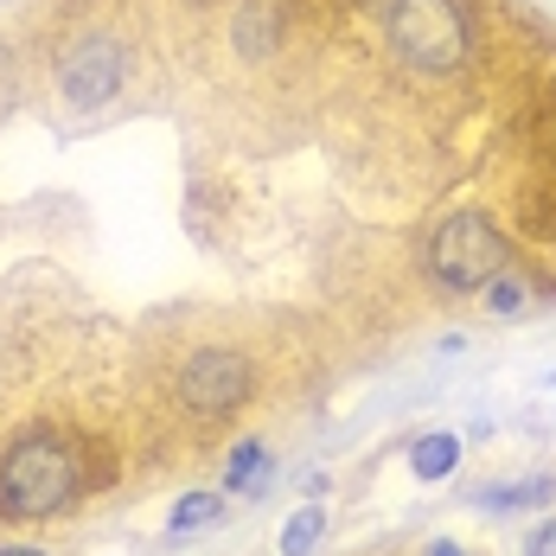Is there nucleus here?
Returning a JSON list of instances; mask_svg holds the SVG:
<instances>
[{
  "instance_id": "1a4fd4ad",
  "label": "nucleus",
  "mask_w": 556,
  "mask_h": 556,
  "mask_svg": "<svg viewBox=\"0 0 556 556\" xmlns=\"http://www.w3.org/2000/svg\"><path fill=\"white\" fill-rule=\"evenodd\" d=\"M320 531H327V511H314V505H307V511H294V518H288V531H281V556H307L314 544H320Z\"/></svg>"
},
{
  "instance_id": "423d86ee",
  "label": "nucleus",
  "mask_w": 556,
  "mask_h": 556,
  "mask_svg": "<svg viewBox=\"0 0 556 556\" xmlns=\"http://www.w3.org/2000/svg\"><path fill=\"white\" fill-rule=\"evenodd\" d=\"M454 460H460V442H454V435H422V442L409 447L416 480H447V473H454Z\"/></svg>"
},
{
  "instance_id": "39448f33",
  "label": "nucleus",
  "mask_w": 556,
  "mask_h": 556,
  "mask_svg": "<svg viewBox=\"0 0 556 556\" xmlns=\"http://www.w3.org/2000/svg\"><path fill=\"white\" fill-rule=\"evenodd\" d=\"M115 84H122V58H115V46H84V52L64 64V97H71L77 110L110 103Z\"/></svg>"
},
{
  "instance_id": "7ed1b4c3",
  "label": "nucleus",
  "mask_w": 556,
  "mask_h": 556,
  "mask_svg": "<svg viewBox=\"0 0 556 556\" xmlns=\"http://www.w3.org/2000/svg\"><path fill=\"white\" fill-rule=\"evenodd\" d=\"M390 46L416 71H460L467 64V20L454 0H390Z\"/></svg>"
},
{
  "instance_id": "f03ea898",
  "label": "nucleus",
  "mask_w": 556,
  "mask_h": 556,
  "mask_svg": "<svg viewBox=\"0 0 556 556\" xmlns=\"http://www.w3.org/2000/svg\"><path fill=\"white\" fill-rule=\"evenodd\" d=\"M500 269H505V237L486 212H454V218L435 224V237H429V276L442 281V288L473 294V288L500 281Z\"/></svg>"
},
{
  "instance_id": "4468645a",
  "label": "nucleus",
  "mask_w": 556,
  "mask_h": 556,
  "mask_svg": "<svg viewBox=\"0 0 556 556\" xmlns=\"http://www.w3.org/2000/svg\"><path fill=\"white\" fill-rule=\"evenodd\" d=\"M0 556H46V551H26V544H13V551H0Z\"/></svg>"
},
{
  "instance_id": "2eb2a0df",
  "label": "nucleus",
  "mask_w": 556,
  "mask_h": 556,
  "mask_svg": "<svg viewBox=\"0 0 556 556\" xmlns=\"http://www.w3.org/2000/svg\"><path fill=\"white\" fill-rule=\"evenodd\" d=\"M429 556H467V551H454V544H435V551H429Z\"/></svg>"
},
{
  "instance_id": "9b49d317",
  "label": "nucleus",
  "mask_w": 556,
  "mask_h": 556,
  "mask_svg": "<svg viewBox=\"0 0 556 556\" xmlns=\"http://www.w3.org/2000/svg\"><path fill=\"white\" fill-rule=\"evenodd\" d=\"M556 486L551 480H525V486H493V493H480V505H544Z\"/></svg>"
},
{
  "instance_id": "6e6552de",
  "label": "nucleus",
  "mask_w": 556,
  "mask_h": 556,
  "mask_svg": "<svg viewBox=\"0 0 556 556\" xmlns=\"http://www.w3.org/2000/svg\"><path fill=\"white\" fill-rule=\"evenodd\" d=\"M237 46H243V52H269V46H276V7H269V0H256V7L237 20Z\"/></svg>"
},
{
  "instance_id": "20e7f679",
  "label": "nucleus",
  "mask_w": 556,
  "mask_h": 556,
  "mask_svg": "<svg viewBox=\"0 0 556 556\" xmlns=\"http://www.w3.org/2000/svg\"><path fill=\"white\" fill-rule=\"evenodd\" d=\"M179 396H186V409H199V416L237 409V403L250 396V358H243V352H199V358L186 365V378H179Z\"/></svg>"
},
{
  "instance_id": "9d476101",
  "label": "nucleus",
  "mask_w": 556,
  "mask_h": 556,
  "mask_svg": "<svg viewBox=\"0 0 556 556\" xmlns=\"http://www.w3.org/2000/svg\"><path fill=\"white\" fill-rule=\"evenodd\" d=\"M218 493H186L179 500V511H173V531L186 538V531H205V525H218Z\"/></svg>"
},
{
  "instance_id": "f257e3e1",
  "label": "nucleus",
  "mask_w": 556,
  "mask_h": 556,
  "mask_svg": "<svg viewBox=\"0 0 556 556\" xmlns=\"http://www.w3.org/2000/svg\"><path fill=\"white\" fill-rule=\"evenodd\" d=\"M77 500V460L64 454V442L33 435L13 442L0 460V518H52Z\"/></svg>"
},
{
  "instance_id": "ddd939ff",
  "label": "nucleus",
  "mask_w": 556,
  "mask_h": 556,
  "mask_svg": "<svg viewBox=\"0 0 556 556\" xmlns=\"http://www.w3.org/2000/svg\"><path fill=\"white\" fill-rule=\"evenodd\" d=\"M531 556H556V525H544V531L531 538Z\"/></svg>"
},
{
  "instance_id": "f8f14e48",
  "label": "nucleus",
  "mask_w": 556,
  "mask_h": 556,
  "mask_svg": "<svg viewBox=\"0 0 556 556\" xmlns=\"http://www.w3.org/2000/svg\"><path fill=\"white\" fill-rule=\"evenodd\" d=\"M518 301H525L518 281H493V314H518Z\"/></svg>"
},
{
  "instance_id": "0eeeda50",
  "label": "nucleus",
  "mask_w": 556,
  "mask_h": 556,
  "mask_svg": "<svg viewBox=\"0 0 556 556\" xmlns=\"http://www.w3.org/2000/svg\"><path fill=\"white\" fill-rule=\"evenodd\" d=\"M230 493H263L269 486V454H263V442H243L237 454H230Z\"/></svg>"
}]
</instances>
